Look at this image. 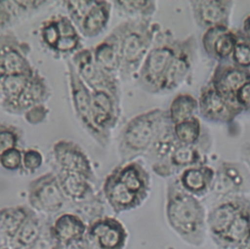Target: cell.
Returning <instances> with one entry per match:
<instances>
[{"label":"cell","instance_id":"obj_1","mask_svg":"<svg viewBox=\"0 0 250 249\" xmlns=\"http://www.w3.org/2000/svg\"><path fill=\"white\" fill-rule=\"evenodd\" d=\"M165 217L169 228L184 243L194 248L204 245L207 237V211L201 200L185 191L176 178L166 188Z\"/></svg>","mask_w":250,"mask_h":249},{"label":"cell","instance_id":"obj_2","mask_svg":"<svg viewBox=\"0 0 250 249\" xmlns=\"http://www.w3.org/2000/svg\"><path fill=\"white\" fill-rule=\"evenodd\" d=\"M115 27L120 41L118 77L123 81H128L137 77L162 27L152 19H129Z\"/></svg>","mask_w":250,"mask_h":249},{"label":"cell","instance_id":"obj_3","mask_svg":"<svg viewBox=\"0 0 250 249\" xmlns=\"http://www.w3.org/2000/svg\"><path fill=\"white\" fill-rule=\"evenodd\" d=\"M171 123L167 109L154 107L132 117L122 128L117 145L120 162L146 155L162 130Z\"/></svg>","mask_w":250,"mask_h":249},{"label":"cell","instance_id":"obj_4","mask_svg":"<svg viewBox=\"0 0 250 249\" xmlns=\"http://www.w3.org/2000/svg\"><path fill=\"white\" fill-rule=\"evenodd\" d=\"M180 38L174 36L170 29H161L146 55L136 80L146 92L161 94L162 85L169 66L176 55Z\"/></svg>","mask_w":250,"mask_h":249},{"label":"cell","instance_id":"obj_5","mask_svg":"<svg viewBox=\"0 0 250 249\" xmlns=\"http://www.w3.org/2000/svg\"><path fill=\"white\" fill-rule=\"evenodd\" d=\"M66 74L68 80L70 100L76 118L87 134L103 148H105L110 141V133L98 128L93 120L91 90L84 84L76 73L70 61L66 62Z\"/></svg>","mask_w":250,"mask_h":249},{"label":"cell","instance_id":"obj_6","mask_svg":"<svg viewBox=\"0 0 250 249\" xmlns=\"http://www.w3.org/2000/svg\"><path fill=\"white\" fill-rule=\"evenodd\" d=\"M70 62L76 73L91 91H105L121 101L119 77L107 73L97 64L92 49H80L71 56Z\"/></svg>","mask_w":250,"mask_h":249},{"label":"cell","instance_id":"obj_7","mask_svg":"<svg viewBox=\"0 0 250 249\" xmlns=\"http://www.w3.org/2000/svg\"><path fill=\"white\" fill-rule=\"evenodd\" d=\"M27 200L32 210L46 215L62 211L67 202L54 172L45 173L28 184Z\"/></svg>","mask_w":250,"mask_h":249},{"label":"cell","instance_id":"obj_8","mask_svg":"<svg viewBox=\"0 0 250 249\" xmlns=\"http://www.w3.org/2000/svg\"><path fill=\"white\" fill-rule=\"evenodd\" d=\"M128 231L114 217L102 216L88 224L84 237L86 249H124Z\"/></svg>","mask_w":250,"mask_h":249},{"label":"cell","instance_id":"obj_9","mask_svg":"<svg viewBox=\"0 0 250 249\" xmlns=\"http://www.w3.org/2000/svg\"><path fill=\"white\" fill-rule=\"evenodd\" d=\"M30 45L21 40L14 32L0 33V75L33 74L30 62Z\"/></svg>","mask_w":250,"mask_h":249},{"label":"cell","instance_id":"obj_10","mask_svg":"<svg viewBox=\"0 0 250 249\" xmlns=\"http://www.w3.org/2000/svg\"><path fill=\"white\" fill-rule=\"evenodd\" d=\"M250 209V196L240 194L220 200L207 212V232L214 244L244 211Z\"/></svg>","mask_w":250,"mask_h":249},{"label":"cell","instance_id":"obj_11","mask_svg":"<svg viewBox=\"0 0 250 249\" xmlns=\"http://www.w3.org/2000/svg\"><path fill=\"white\" fill-rule=\"evenodd\" d=\"M52 154L56 169L78 175L96 183V176L88 155L82 147L71 140H59L53 145Z\"/></svg>","mask_w":250,"mask_h":249},{"label":"cell","instance_id":"obj_12","mask_svg":"<svg viewBox=\"0 0 250 249\" xmlns=\"http://www.w3.org/2000/svg\"><path fill=\"white\" fill-rule=\"evenodd\" d=\"M205 138L197 145L178 144L166 162L151 164L152 171L161 178L172 179L184 169L207 164V155L204 146Z\"/></svg>","mask_w":250,"mask_h":249},{"label":"cell","instance_id":"obj_13","mask_svg":"<svg viewBox=\"0 0 250 249\" xmlns=\"http://www.w3.org/2000/svg\"><path fill=\"white\" fill-rule=\"evenodd\" d=\"M198 112L209 122L228 124L232 122L243 110L235 103L229 101L218 93L208 82L199 93Z\"/></svg>","mask_w":250,"mask_h":249},{"label":"cell","instance_id":"obj_14","mask_svg":"<svg viewBox=\"0 0 250 249\" xmlns=\"http://www.w3.org/2000/svg\"><path fill=\"white\" fill-rule=\"evenodd\" d=\"M196 46L194 35L180 39L178 50L166 73L161 94H168L176 90L190 76L195 61Z\"/></svg>","mask_w":250,"mask_h":249},{"label":"cell","instance_id":"obj_15","mask_svg":"<svg viewBox=\"0 0 250 249\" xmlns=\"http://www.w3.org/2000/svg\"><path fill=\"white\" fill-rule=\"evenodd\" d=\"M194 22L204 30L215 26L229 27L234 1L191 0L188 2Z\"/></svg>","mask_w":250,"mask_h":249},{"label":"cell","instance_id":"obj_16","mask_svg":"<svg viewBox=\"0 0 250 249\" xmlns=\"http://www.w3.org/2000/svg\"><path fill=\"white\" fill-rule=\"evenodd\" d=\"M248 190V178L241 165L230 161H221L218 164L211 193L222 200L234 195L247 194Z\"/></svg>","mask_w":250,"mask_h":249},{"label":"cell","instance_id":"obj_17","mask_svg":"<svg viewBox=\"0 0 250 249\" xmlns=\"http://www.w3.org/2000/svg\"><path fill=\"white\" fill-rule=\"evenodd\" d=\"M249 81L250 69L238 67L231 62H225L216 65L208 82L223 97L235 103L237 91Z\"/></svg>","mask_w":250,"mask_h":249},{"label":"cell","instance_id":"obj_18","mask_svg":"<svg viewBox=\"0 0 250 249\" xmlns=\"http://www.w3.org/2000/svg\"><path fill=\"white\" fill-rule=\"evenodd\" d=\"M201 44L205 54L219 62H230L236 44L235 30L226 26H215L204 30Z\"/></svg>","mask_w":250,"mask_h":249},{"label":"cell","instance_id":"obj_19","mask_svg":"<svg viewBox=\"0 0 250 249\" xmlns=\"http://www.w3.org/2000/svg\"><path fill=\"white\" fill-rule=\"evenodd\" d=\"M50 96L51 90L46 79L36 69L23 92L14 103L3 107V110L15 115L24 114L33 106L44 104Z\"/></svg>","mask_w":250,"mask_h":249},{"label":"cell","instance_id":"obj_20","mask_svg":"<svg viewBox=\"0 0 250 249\" xmlns=\"http://www.w3.org/2000/svg\"><path fill=\"white\" fill-rule=\"evenodd\" d=\"M103 193L105 201L115 214L135 210L145 202V200L131 192L119 181L113 170L104 181Z\"/></svg>","mask_w":250,"mask_h":249},{"label":"cell","instance_id":"obj_21","mask_svg":"<svg viewBox=\"0 0 250 249\" xmlns=\"http://www.w3.org/2000/svg\"><path fill=\"white\" fill-rule=\"evenodd\" d=\"M175 178L185 191L201 199L212 192L215 169L208 164H201L184 169Z\"/></svg>","mask_w":250,"mask_h":249},{"label":"cell","instance_id":"obj_22","mask_svg":"<svg viewBox=\"0 0 250 249\" xmlns=\"http://www.w3.org/2000/svg\"><path fill=\"white\" fill-rule=\"evenodd\" d=\"M94 123L101 130L110 133L118 123L121 101L105 91H91Z\"/></svg>","mask_w":250,"mask_h":249},{"label":"cell","instance_id":"obj_23","mask_svg":"<svg viewBox=\"0 0 250 249\" xmlns=\"http://www.w3.org/2000/svg\"><path fill=\"white\" fill-rule=\"evenodd\" d=\"M119 181L134 194L146 200L150 192V175L145 165L138 161L120 162L112 169Z\"/></svg>","mask_w":250,"mask_h":249},{"label":"cell","instance_id":"obj_24","mask_svg":"<svg viewBox=\"0 0 250 249\" xmlns=\"http://www.w3.org/2000/svg\"><path fill=\"white\" fill-rule=\"evenodd\" d=\"M88 224L76 213L65 212L56 217L49 227L51 235L63 246L83 241Z\"/></svg>","mask_w":250,"mask_h":249},{"label":"cell","instance_id":"obj_25","mask_svg":"<svg viewBox=\"0 0 250 249\" xmlns=\"http://www.w3.org/2000/svg\"><path fill=\"white\" fill-rule=\"evenodd\" d=\"M93 57L97 64L107 73L118 76L120 68L119 34L114 29L93 49Z\"/></svg>","mask_w":250,"mask_h":249},{"label":"cell","instance_id":"obj_26","mask_svg":"<svg viewBox=\"0 0 250 249\" xmlns=\"http://www.w3.org/2000/svg\"><path fill=\"white\" fill-rule=\"evenodd\" d=\"M34 212V210L26 205H17L0 209L1 242L10 247L11 242L21 228Z\"/></svg>","mask_w":250,"mask_h":249},{"label":"cell","instance_id":"obj_27","mask_svg":"<svg viewBox=\"0 0 250 249\" xmlns=\"http://www.w3.org/2000/svg\"><path fill=\"white\" fill-rule=\"evenodd\" d=\"M112 2L96 1L94 7L87 14L78 27V31L84 38H95L106 27L110 19Z\"/></svg>","mask_w":250,"mask_h":249},{"label":"cell","instance_id":"obj_28","mask_svg":"<svg viewBox=\"0 0 250 249\" xmlns=\"http://www.w3.org/2000/svg\"><path fill=\"white\" fill-rule=\"evenodd\" d=\"M198 112V99L189 93H180L171 101L167 109L172 125L196 116Z\"/></svg>","mask_w":250,"mask_h":249},{"label":"cell","instance_id":"obj_29","mask_svg":"<svg viewBox=\"0 0 250 249\" xmlns=\"http://www.w3.org/2000/svg\"><path fill=\"white\" fill-rule=\"evenodd\" d=\"M178 144L179 142L174 136L173 125L169 123L156 138L146 156L151 161V164L166 162Z\"/></svg>","mask_w":250,"mask_h":249},{"label":"cell","instance_id":"obj_30","mask_svg":"<svg viewBox=\"0 0 250 249\" xmlns=\"http://www.w3.org/2000/svg\"><path fill=\"white\" fill-rule=\"evenodd\" d=\"M43 227L36 212H34L21 228L10 244V249H28L41 237Z\"/></svg>","mask_w":250,"mask_h":249},{"label":"cell","instance_id":"obj_31","mask_svg":"<svg viewBox=\"0 0 250 249\" xmlns=\"http://www.w3.org/2000/svg\"><path fill=\"white\" fill-rule=\"evenodd\" d=\"M36 71V70H35ZM34 74V73H33ZM33 74L0 75L2 108L14 103L23 92Z\"/></svg>","mask_w":250,"mask_h":249},{"label":"cell","instance_id":"obj_32","mask_svg":"<svg viewBox=\"0 0 250 249\" xmlns=\"http://www.w3.org/2000/svg\"><path fill=\"white\" fill-rule=\"evenodd\" d=\"M112 4L120 14L131 19H152L157 11V2L152 0H119Z\"/></svg>","mask_w":250,"mask_h":249},{"label":"cell","instance_id":"obj_33","mask_svg":"<svg viewBox=\"0 0 250 249\" xmlns=\"http://www.w3.org/2000/svg\"><path fill=\"white\" fill-rule=\"evenodd\" d=\"M173 132L176 140L183 145H197L205 138L202 123L197 116L173 125Z\"/></svg>","mask_w":250,"mask_h":249},{"label":"cell","instance_id":"obj_34","mask_svg":"<svg viewBox=\"0 0 250 249\" xmlns=\"http://www.w3.org/2000/svg\"><path fill=\"white\" fill-rule=\"evenodd\" d=\"M22 130L10 123L0 122V156L8 149L20 147L22 143Z\"/></svg>","mask_w":250,"mask_h":249},{"label":"cell","instance_id":"obj_35","mask_svg":"<svg viewBox=\"0 0 250 249\" xmlns=\"http://www.w3.org/2000/svg\"><path fill=\"white\" fill-rule=\"evenodd\" d=\"M40 39L45 47L54 53L56 46L61 39V32L57 16L44 21L39 28Z\"/></svg>","mask_w":250,"mask_h":249},{"label":"cell","instance_id":"obj_36","mask_svg":"<svg viewBox=\"0 0 250 249\" xmlns=\"http://www.w3.org/2000/svg\"><path fill=\"white\" fill-rule=\"evenodd\" d=\"M236 44L230 62L241 68L250 69V40L244 37L239 29L235 30Z\"/></svg>","mask_w":250,"mask_h":249},{"label":"cell","instance_id":"obj_37","mask_svg":"<svg viewBox=\"0 0 250 249\" xmlns=\"http://www.w3.org/2000/svg\"><path fill=\"white\" fill-rule=\"evenodd\" d=\"M95 2L96 1L94 0H68L62 2L67 12L68 18L77 27V29L84 18L94 7Z\"/></svg>","mask_w":250,"mask_h":249},{"label":"cell","instance_id":"obj_38","mask_svg":"<svg viewBox=\"0 0 250 249\" xmlns=\"http://www.w3.org/2000/svg\"><path fill=\"white\" fill-rule=\"evenodd\" d=\"M43 161V155L37 148L22 149V163L20 173L27 175L35 173L42 166Z\"/></svg>","mask_w":250,"mask_h":249},{"label":"cell","instance_id":"obj_39","mask_svg":"<svg viewBox=\"0 0 250 249\" xmlns=\"http://www.w3.org/2000/svg\"><path fill=\"white\" fill-rule=\"evenodd\" d=\"M22 163V149L14 147L0 156V166L7 171H21Z\"/></svg>","mask_w":250,"mask_h":249},{"label":"cell","instance_id":"obj_40","mask_svg":"<svg viewBox=\"0 0 250 249\" xmlns=\"http://www.w3.org/2000/svg\"><path fill=\"white\" fill-rule=\"evenodd\" d=\"M18 17L13 1H0V33L6 31Z\"/></svg>","mask_w":250,"mask_h":249},{"label":"cell","instance_id":"obj_41","mask_svg":"<svg viewBox=\"0 0 250 249\" xmlns=\"http://www.w3.org/2000/svg\"><path fill=\"white\" fill-rule=\"evenodd\" d=\"M48 114L49 109L44 104H42L33 106L29 110H27L23 115L26 122H28L31 125H38L45 121Z\"/></svg>","mask_w":250,"mask_h":249},{"label":"cell","instance_id":"obj_42","mask_svg":"<svg viewBox=\"0 0 250 249\" xmlns=\"http://www.w3.org/2000/svg\"><path fill=\"white\" fill-rule=\"evenodd\" d=\"M28 249H64V246L57 241L49 232V229L46 234L41 235L39 240Z\"/></svg>","mask_w":250,"mask_h":249},{"label":"cell","instance_id":"obj_43","mask_svg":"<svg viewBox=\"0 0 250 249\" xmlns=\"http://www.w3.org/2000/svg\"><path fill=\"white\" fill-rule=\"evenodd\" d=\"M235 103L243 112H250V81L244 84L235 95Z\"/></svg>","mask_w":250,"mask_h":249},{"label":"cell","instance_id":"obj_44","mask_svg":"<svg viewBox=\"0 0 250 249\" xmlns=\"http://www.w3.org/2000/svg\"><path fill=\"white\" fill-rule=\"evenodd\" d=\"M15 9L18 16L21 14L31 13L37 9H40L46 4H49V1H13Z\"/></svg>","mask_w":250,"mask_h":249},{"label":"cell","instance_id":"obj_45","mask_svg":"<svg viewBox=\"0 0 250 249\" xmlns=\"http://www.w3.org/2000/svg\"><path fill=\"white\" fill-rule=\"evenodd\" d=\"M240 157L250 173V142L244 143L240 146Z\"/></svg>","mask_w":250,"mask_h":249},{"label":"cell","instance_id":"obj_46","mask_svg":"<svg viewBox=\"0 0 250 249\" xmlns=\"http://www.w3.org/2000/svg\"><path fill=\"white\" fill-rule=\"evenodd\" d=\"M241 34L246 37L247 39L250 40V14L247 15L243 21H242V25L241 28L239 29Z\"/></svg>","mask_w":250,"mask_h":249},{"label":"cell","instance_id":"obj_47","mask_svg":"<svg viewBox=\"0 0 250 249\" xmlns=\"http://www.w3.org/2000/svg\"><path fill=\"white\" fill-rule=\"evenodd\" d=\"M234 249H250V229Z\"/></svg>","mask_w":250,"mask_h":249},{"label":"cell","instance_id":"obj_48","mask_svg":"<svg viewBox=\"0 0 250 249\" xmlns=\"http://www.w3.org/2000/svg\"><path fill=\"white\" fill-rule=\"evenodd\" d=\"M0 249H10V247L5 245V244H3V243H0Z\"/></svg>","mask_w":250,"mask_h":249},{"label":"cell","instance_id":"obj_49","mask_svg":"<svg viewBox=\"0 0 250 249\" xmlns=\"http://www.w3.org/2000/svg\"><path fill=\"white\" fill-rule=\"evenodd\" d=\"M0 243H2V242H1V239H0ZM3 244H4V243H3ZM5 245H6V244H5Z\"/></svg>","mask_w":250,"mask_h":249},{"label":"cell","instance_id":"obj_50","mask_svg":"<svg viewBox=\"0 0 250 249\" xmlns=\"http://www.w3.org/2000/svg\"><path fill=\"white\" fill-rule=\"evenodd\" d=\"M0 95H1V90H0Z\"/></svg>","mask_w":250,"mask_h":249}]
</instances>
